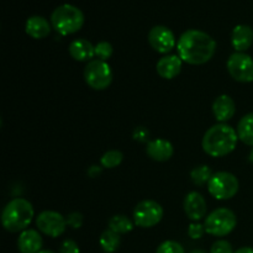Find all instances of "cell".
<instances>
[{
    "instance_id": "cell-1",
    "label": "cell",
    "mask_w": 253,
    "mask_h": 253,
    "mask_svg": "<svg viewBox=\"0 0 253 253\" xmlns=\"http://www.w3.org/2000/svg\"><path fill=\"white\" fill-rule=\"evenodd\" d=\"M178 56L183 62L199 66L209 62L216 51V42L210 35L200 30L183 32L177 43Z\"/></svg>"
},
{
    "instance_id": "cell-2",
    "label": "cell",
    "mask_w": 253,
    "mask_h": 253,
    "mask_svg": "<svg viewBox=\"0 0 253 253\" xmlns=\"http://www.w3.org/2000/svg\"><path fill=\"white\" fill-rule=\"evenodd\" d=\"M239 135L234 127L226 124H216L205 132L202 146L207 155L211 157H224L236 148Z\"/></svg>"
},
{
    "instance_id": "cell-3",
    "label": "cell",
    "mask_w": 253,
    "mask_h": 253,
    "mask_svg": "<svg viewBox=\"0 0 253 253\" xmlns=\"http://www.w3.org/2000/svg\"><path fill=\"white\" fill-rule=\"evenodd\" d=\"M34 207L24 198H15L5 205L1 214V224L9 232L25 231L34 217Z\"/></svg>"
},
{
    "instance_id": "cell-4",
    "label": "cell",
    "mask_w": 253,
    "mask_h": 253,
    "mask_svg": "<svg viewBox=\"0 0 253 253\" xmlns=\"http://www.w3.org/2000/svg\"><path fill=\"white\" fill-rule=\"evenodd\" d=\"M51 25L58 34L67 36L78 32L84 25V15L81 9L71 4L56 7L51 15Z\"/></svg>"
},
{
    "instance_id": "cell-5",
    "label": "cell",
    "mask_w": 253,
    "mask_h": 253,
    "mask_svg": "<svg viewBox=\"0 0 253 253\" xmlns=\"http://www.w3.org/2000/svg\"><path fill=\"white\" fill-rule=\"evenodd\" d=\"M237 225V217L232 210L219 208L207 216L204 222L205 231L211 236L224 237L231 234Z\"/></svg>"
},
{
    "instance_id": "cell-6",
    "label": "cell",
    "mask_w": 253,
    "mask_h": 253,
    "mask_svg": "<svg viewBox=\"0 0 253 253\" xmlns=\"http://www.w3.org/2000/svg\"><path fill=\"white\" fill-rule=\"evenodd\" d=\"M239 188V179L229 172L214 173L208 183V190L217 200L231 199L237 194Z\"/></svg>"
},
{
    "instance_id": "cell-7",
    "label": "cell",
    "mask_w": 253,
    "mask_h": 253,
    "mask_svg": "<svg viewBox=\"0 0 253 253\" xmlns=\"http://www.w3.org/2000/svg\"><path fill=\"white\" fill-rule=\"evenodd\" d=\"M84 79L94 90H104L113 82V71L106 62L93 59L84 68Z\"/></svg>"
},
{
    "instance_id": "cell-8",
    "label": "cell",
    "mask_w": 253,
    "mask_h": 253,
    "mask_svg": "<svg viewBox=\"0 0 253 253\" xmlns=\"http://www.w3.org/2000/svg\"><path fill=\"white\" fill-rule=\"evenodd\" d=\"M163 217V209L155 200H142L133 210V222L136 226L150 229L156 226Z\"/></svg>"
},
{
    "instance_id": "cell-9",
    "label": "cell",
    "mask_w": 253,
    "mask_h": 253,
    "mask_svg": "<svg viewBox=\"0 0 253 253\" xmlns=\"http://www.w3.org/2000/svg\"><path fill=\"white\" fill-rule=\"evenodd\" d=\"M230 76L240 83L253 82V58L245 52H235L227 59Z\"/></svg>"
},
{
    "instance_id": "cell-10",
    "label": "cell",
    "mask_w": 253,
    "mask_h": 253,
    "mask_svg": "<svg viewBox=\"0 0 253 253\" xmlns=\"http://www.w3.org/2000/svg\"><path fill=\"white\" fill-rule=\"evenodd\" d=\"M36 226L42 234L47 236L58 237L66 231L67 221L59 212L46 210L36 217Z\"/></svg>"
},
{
    "instance_id": "cell-11",
    "label": "cell",
    "mask_w": 253,
    "mask_h": 253,
    "mask_svg": "<svg viewBox=\"0 0 253 253\" xmlns=\"http://www.w3.org/2000/svg\"><path fill=\"white\" fill-rule=\"evenodd\" d=\"M148 42L156 52L162 54L169 53L177 46L175 36L172 30L162 25L151 29V31L148 32Z\"/></svg>"
},
{
    "instance_id": "cell-12",
    "label": "cell",
    "mask_w": 253,
    "mask_h": 253,
    "mask_svg": "<svg viewBox=\"0 0 253 253\" xmlns=\"http://www.w3.org/2000/svg\"><path fill=\"white\" fill-rule=\"evenodd\" d=\"M184 211L188 219L192 221H199L207 216V202L204 197L198 192H190L184 198Z\"/></svg>"
},
{
    "instance_id": "cell-13",
    "label": "cell",
    "mask_w": 253,
    "mask_h": 253,
    "mask_svg": "<svg viewBox=\"0 0 253 253\" xmlns=\"http://www.w3.org/2000/svg\"><path fill=\"white\" fill-rule=\"evenodd\" d=\"M173 152H174L173 145L166 138H156V140L150 141L146 147L147 156L156 162H166L170 160Z\"/></svg>"
},
{
    "instance_id": "cell-14",
    "label": "cell",
    "mask_w": 253,
    "mask_h": 253,
    "mask_svg": "<svg viewBox=\"0 0 253 253\" xmlns=\"http://www.w3.org/2000/svg\"><path fill=\"white\" fill-rule=\"evenodd\" d=\"M235 111H236L235 101L232 100L231 96L226 95V94L217 96L212 104V113H214L215 119L221 124L226 123L230 119L234 118Z\"/></svg>"
},
{
    "instance_id": "cell-15",
    "label": "cell",
    "mask_w": 253,
    "mask_h": 253,
    "mask_svg": "<svg viewBox=\"0 0 253 253\" xmlns=\"http://www.w3.org/2000/svg\"><path fill=\"white\" fill-rule=\"evenodd\" d=\"M42 237L36 230L26 229L17 239V249L20 253H39L42 249Z\"/></svg>"
},
{
    "instance_id": "cell-16",
    "label": "cell",
    "mask_w": 253,
    "mask_h": 253,
    "mask_svg": "<svg viewBox=\"0 0 253 253\" xmlns=\"http://www.w3.org/2000/svg\"><path fill=\"white\" fill-rule=\"evenodd\" d=\"M182 58L175 54H168L157 62V73L165 79H173L182 71Z\"/></svg>"
},
{
    "instance_id": "cell-17",
    "label": "cell",
    "mask_w": 253,
    "mask_h": 253,
    "mask_svg": "<svg viewBox=\"0 0 253 253\" xmlns=\"http://www.w3.org/2000/svg\"><path fill=\"white\" fill-rule=\"evenodd\" d=\"M68 51L72 58L78 62H90L95 56V46H93L91 42L84 39L72 41L68 47Z\"/></svg>"
},
{
    "instance_id": "cell-18",
    "label": "cell",
    "mask_w": 253,
    "mask_h": 253,
    "mask_svg": "<svg viewBox=\"0 0 253 253\" xmlns=\"http://www.w3.org/2000/svg\"><path fill=\"white\" fill-rule=\"evenodd\" d=\"M253 43V30L247 25H237L232 30L231 44L236 52H246Z\"/></svg>"
},
{
    "instance_id": "cell-19",
    "label": "cell",
    "mask_w": 253,
    "mask_h": 253,
    "mask_svg": "<svg viewBox=\"0 0 253 253\" xmlns=\"http://www.w3.org/2000/svg\"><path fill=\"white\" fill-rule=\"evenodd\" d=\"M25 31L30 37L35 40L44 39L51 32V25L44 17L42 16H31L27 19L25 25Z\"/></svg>"
},
{
    "instance_id": "cell-20",
    "label": "cell",
    "mask_w": 253,
    "mask_h": 253,
    "mask_svg": "<svg viewBox=\"0 0 253 253\" xmlns=\"http://www.w3.org/2000/svg\"><path fill=\"white\" fill-rule=\"evenodd\" d=\"M237 135L245 145L253 147V113L247 114L239 121Z\"/></svg>"
},
{
    "instance_id": "cell-21",
    "label": "cell",
    "mask_w": 253,
    "mask_h": 253,
    "mask_svg": "<svg viewBox=\"0 0 253 253\" xmlns=\"http://www.w3.org/2000/svg\"><path fill=\"white\" fill-rule=\"evenodd\" d=\"M99 244L100 247L103 249V251L106 253H114L119 250L121 244L120 235L114 232L113 230L108 229L101 234L100 239H99Z\"/></svg>"
},
{
    "instance_id": "cell-22",
    "label": "cell",
    "mask_w": 253,
    "mask_h": 253,
    "mask_svg": "<svg viewBox=\"0 0 253 253\" xmlns=\"http://www.w3.org/2000/svg\"><path fill=\"white\" fill-rule=\"evenodd\" d=\"M133 224L135 222L131 221L127 216L125 215H114L110 220H109V229L113 230L116 234H127V232L132 231Z\"/></svg>"
},
{
    "instance_id": "cell-23",
    "label": "cell",
    "mask_w": 253,
    "mask_h": 253,
    "mask_svg": "<svg viewBox=\"0 0 253 253\" xmlns=\"http://www.w3.org/2000/svg\"><path fill=\"white\" fill-rule=\"evenodd\" d=\"M212 177V172L208 166L202 165L197 166L195 168H193L192 172H190V179L198 187H203V185L208 184L210 180V178Z\"/></svg>"
},
{
    "instance_id": "cell-24",
    "label": "cell",
    "mask_w": 253,
    "mask_h": 253,
    "mask_svg": "<svg viewBox=\"0 0 253 253\" xmlns=\"http://www.w3.org/2000/svg\"><path fill=\"white\" fill-rule=\"evenodd\" d=\"M123 160H124L123 152H120V151L118 150H110L101 156L100 163L104 168H109V169H111V168H115L118 167V166H120L121 162H123Z\"/></svg>"
},
{
    "instance_id": "cell-25",
    "label": "cell",
    "mask_w": 253,
    "mask_h": 253,
    "mask_svg": "<svg viewBox=\"0 0 253 253\" xmlns=\"http://www.w3.org/2000/svg\"><path fill=\"white\" fill-rule=\"evenodd\" d=\"M114 48L111 43L108 41H101L95 44V57L100 61L106 62L111 56H113Z\"/></svg>"
},
{
    "instance_id": "cell-26",
    "label": "cell",
    "mask_w": 253,
    "mask_h": 253,
    "mask_svg": "<svg viewBox=\"0 0 253 253\" xmlns=\"http://www.w3.org/2000/svg\"><path fill=\"white\" fill-rule=\"evenodd\" d=\"M156 253H185V251L184 249H183L182 245L169 240V241L162 242V244L158 246Z\"/></svg>"
},
{
    "instance_id": "cell-27",
    "label": "cell",
    "mask_w": 253,
    "mask_h": 253,
    "mask_svg": "<svg viewBox=\"0 0 253 253\" xmlns=\"http://www.w3.org/2000/svg\"><path fill=\"white\" fill-rule=\"evenodd\" d=\"M210 253H234L231 244L226 240H219L214 242L210 249Z\"/></svg>"
},
{
    "instance_id": "cell-28",
    "label": "cell",
    "mask_w": 253,
    "mask_h": 253,
    "mask_svg": "<svg viewBox=\"0 0 253 253\" xmlns=\"http://www.w3.org/2000/svg\"><path fill=\"white\" fill-rule=\"evenodd\" d=\"M204 232H207L205 231V226L204 225L199 224V222H193V224H190L189 227H188V235H189L190 239L193 240L202 239Z\"/></svg>"
},
{
    "instance_id": "cell-29",
    "label": "cell",
    "mask_w": 253,
    "mask_h": 253,
    "mask_svg": "<svg viewBox=\"0 0 253 253\" xmlns=\"http://www.w3.org/2000/svg\"><path fill=\"white\" fill-rule=\"evenodd\" d=\"M66 221L67 226L72 227V229H79L83 225V215L81 212H71L66 217Z\"/></svg>"
},
{
    "instance_id": "cell-30",
    "label": "cell",
    "mask_w": 253,
    "mask_h": 253,
    "mask_svg": "<svg viewBox=\"0 0 253 253\" xmlns=\"http://www.w3.org/2000/svg\"><path fill=\"white\" fill-rule=\"evenodd\" d=\"M59 253H81L79 246L73 240H64L59 247Z\"/></svg>"
},
{
    "instance_id": "cell-31",
    "label": "cell",
    "mask_w": 253,
    "mask_h": 253,
    "mask_svg": "<svg viewBox=\"0 0 253 253\" xmlns=\"http://www.w3.org/2000/svg\"><path fill=\"white\" fill-rule=\"evenodd\" d=\"M148 136H150V132H148L145 127H142V126L136 128L135 132H133V138H135L136 141H140V142H145V141L147 140Z\"/></svg>"
},
{
    "instance_id": "cell-32",
    "label": "cell",
    "mask_w": 253,
    "mask_h": 253,
    "mask_svg": "<svg viewBox=\"0 0 253 253\" xmlns=\"http://www.w3.org/2000/svg\"><path fill=\"white\" fill-rule=\"evenodd\" d=\"M234 253H253V247H241Z\"/></svg>"
},
{
    "instance_id": "cell-33",
    "label": "cell",
    "mask_w": 253,
    "mask_h": 253,
    "mask_svg": "<svg viewBox=\"0 0 253 253\" xmlns=\"http://www.w3.org/2000/svg\"><path fill=\"white\" fill-rule=\"evenodd\" d=\"M39 253H54L53 251H49V250H41Z\"/></svg>"
},
{
    "instance_id": "cell-34",
    "label": "cell",
    "mask_w": 253,
    "mask_h": 253,
    "mask_svg": "<svg viewBox=\"0 0 253 253\" xmlns=\"http://www.w3.org/2000/svg\"><path fill=\"white\" fill-rule=\"evenodd\" d=\"M190 253H205L203 250H194V251H192Z\"/></svg>"
},
{
    "instance_id": "cell-35",
    "label": "cell",
    "mask_w": 253,
    "mask_h": 253,
    "mask_svg": "<svg viewBox=\"0 0 253 253\" xmlns=\"http://www.w3.org/2000/svg\"><path fill=\"white\" fill-rule=\"evenodd\" d=\"M250 161L253 163V148L251 150V152H250Z\"/></svg>"
}]
</instances>
